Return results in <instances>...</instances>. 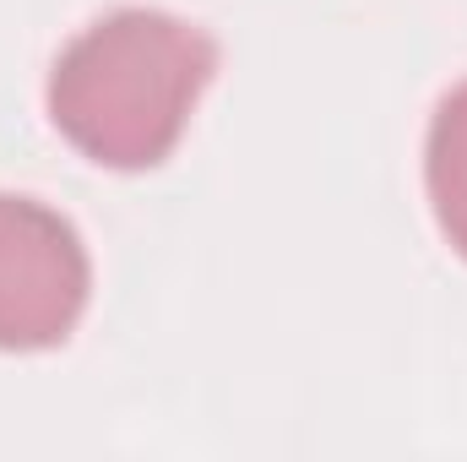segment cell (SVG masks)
I'll return each instance as SVG.
<instances>
[{"label": "cell", "instance_id": "obj_1", "mask_svg": "<svg viewBox=\"0 0 467 462\" xmlns=\"http://www.w3.org/2000/svg\"><path fill=\"white\" fill-rule=\"evenodd\" d=\"M213 77L218 44L196 22L125 5L60 49L49 71V120L104 169H152L185 136Z\"/></svg>", "mask_w": 467, "mask_h": 462}, {"label": "cell", "instance_id": "obj_2", "mask_svg": "<svg viewBox=\"0 0 467 462\" xmlns=\"http://www.w3.org/2000/svg\"><path fill=\"white\" fill-rule=\"evenodd\" d=\"M93 294L82 234L60 213L0 191V348L33 353L71 338Z\"/></svg>", "mask_w": 467, "mask_h": 462}, {"label": "cell", "instance_id": "obj_3", "mask_svg": "<svg viewBox=\"0 0 467 462\" xmlns=\"http://www.w3.org/2000/svg\"><path fill=\"white\" fill-rule=\"evenodd\" d=\"M424 180H430V207L441 234L451 239L457 256H467V82L451 88L430 120Z\"/></svg>", "mask_w": 467, "mask_h": 462}]
</instances>
